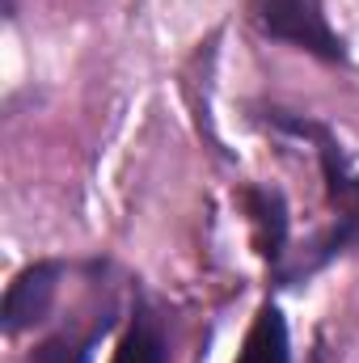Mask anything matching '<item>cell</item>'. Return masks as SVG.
Returning <instances> with one entry per match:
<instances>
[{
  "label": "cell",
  "mask_w": 359,
  "mask_h": 363,
  "mask_svg": "<svg viewBox=\"0 0 359 363\" xmlns=\"http://www.w3.org/2000/svg\"><path fill=\"white\" fill-rule=\"evenodd\" d=\"M110 363H170V334H165V317L136 296L131 317H127V334L114 351Z\"/></svg>",
  "instance_id": "5b68a950"
},
{
  "label": "cell",
  "mask_w": 359,
  "mask_h": 363,
  "mask_svg": "<svg viewBox=\"0 0 359 363\" xmlns=\"http://www.w3.org/2000/svg\"><path fill=\"white\" fill-rule=\"evenodd\" d=\"M250 17L275 43L309 51L326 64H347V43L330 26L321 0H250Z\"/></svg>",
  "instance_id": "7a4b0ae2"
},
{
  "label": "cell",
  "mask_w": 359,
  "mask_h": 363,
  "mask_svg": "<svg viewBox=\"0 0 359 363\" xmlns=\"http://www.w3.org/2000/svg\"><path fill=\"white\" fill-rule=\"evenodd\" d=\"M114 330V304H106L101 313H93L89 325H68L60 334H51L43 347H34L30 363H93V347Z\"/></svg>",
  "instance_id": "8992f818"
},
{
  "label": "cell",
  "mask_w": 359,
  "mask_h": 363,
  "mask_svg": "<svg viewBox=\"0 0 359 363\" xmlns=\"http://www.w3.org/2000/svg\"><path fill=\"white\" fill-rule=\"evenodd\" d=\"M64 262L47 258V262H30L26 271L13 274L9 291H4V308H0V325L9 338L43 325L51 317V304H55V291H60V279H64Z\"/></svg>",
  "instance_id": "3957f363"
},
{
  "label": "cell",
  "mask_w": 359,
  "mask_h": 363,
  "mask_svg": "<svg viewBox=\"0 0 359 363\" xmlns=\"http://www.w3.org/2000/svg\"><path fill=\"white\" fill-rule=\"evenodd\" d=\"M237 363H292V338H287V321H283V308L267 300L250 330H245V342L237 351Z\"/></svg>",
  "instance_id": "52a82bcc"
},
{
  "label": "cell",
  "mask_w": 359,
  "mask_h": 363,
  "mask_svg": "<svg viewBox=\"0 0 359 363\" xmlns=\"http://www.w3.org/2000/svg\"><path fill=\"white\" fill-rule=\"evenodd\" d=\"M267 123L275 131L296 135V140H304V144L313 148L317 169H321V186H326V203H330V211H334V224H330L317 241L304 245L300 262L275 271V283H279V287H296V283L313 279L321 267H330L334 258L359 250V174H355L351 152L343 148V140H338L326 123L304 118V114H292V110H267Z\"/></svg>",
  "instance_id": "6da1fadb"
},
{
  "label": "cell",
  "mask_w": 359,
  "mask_h": 363,
  "mask_svg": "<svg viewBox=\"0 0 359 363\" xmlns=\"http://www.w3.org/2000/svg\"><path fill=\"white\" fill-rule=\"evenodd\" d=\"M241 199H245V211L254 224V250L279 271L283 254H287V203H283V194L275 186H245Z\"/></svg>",
  "instance_id": "277c9868"
}]
</instances>
